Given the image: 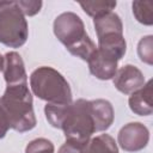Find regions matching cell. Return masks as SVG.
<instances>
[{"mask_svg": "<svg viewBox=\"0 0 153 153\" xmlns=\"http://www.w3.org/2000/svg\"><path fill=\"white\" fill-rule=\"evenodd\" d=\"M36 127L32 96L27 84L6 86L0 97V139L10 129L24 133Z\"/></svg>", "mask_w": 153, "mask_h": 153, "instance_id": "obj_1", "label": "cell"}, {"mask_svg": "<svg viewBox=\"0 0 153 153\" xmlns=\"http://www.w3.org/2000/svg\"><path fill=\"white\" fill-rule=\"evenodd\" d=\"M30 86L35 96L48 104H71L72 91L61 73L51 67H38L30 75Z\"/></svg>", "mask_w": 153, "mask_h": 153, "instance_id": "obj_2", "label": "cell"}, {"mask_svg": "<svg viewBox=\"0 0 153 153\" xmlns=\"http://www.w3.org/2000/svg\"><path fill=\"white\" fill-rule=\"evenodd\" d=\"M60 129L63 130L67 142L84 147L96 133L90 100L78 99L71 103Z\"/></svg>", "mask_w": 153, "mask_h": 153, "instance_id": "obj_3", "label": "cell"}, {"mask_svg": "<svg viewBox=\"0 0 153 153\" xmlns=\"http://www.w3.org/2000/svg\"><path fill=\"white\" fill-rule=\"evenodd\" d=\"M29 37L26 19L16 1H0V43L22 47Z\"/></svg>", "mask_w": 153, "mask_h": 153, "instance_id": "obj_4", "label": "cell"}, {"mask_svg": "<svg viewBox=\"0 0 153 153\" xmlns=\"http://www.w3.org/2000/svg\"><path fill=\"white\" fill-rule=\"evenodd\" d=\"M53 29L56 38L67 48V50L75 47L88 36L81 18L73 12H65L57 16L54 20Z\"/></svg>", "mask_w": 153, "mask_h": 153, "instance_id": "obj_5", "label": "cell"}, {"mask_svg": "<svg viewBox=\"0 0 153 153\" xmlns=\"http://www.w3.org/2000/svg\"><path fill=\"white\" fill-rule=\"evenodd\" d=\"M118 145L127 152H137L143 149L149 140V131L140 122H130L118 131Z\"/></svg>", "mask_w": 153, "mask_h": 153, "instance_id": "obj_6", "label": "cell"}, {"mask_svg": "<svg viewBox=\"0 0 153 153\" xmlns=\"http://www.w3.org/2000/svg\"><path fill=\"white\" fill-rule=\"evenodd\" d=\"M112 81L120 92L124 94H131L145 85V76L137 67L133 65H126L117 69Z\"/></svg>", "mask_w": 153, "mask_h": 153, "instance_id": "obj_7", "label": "cell"}, {"mask_svg": "<svg viewBox=\"0 0 153 153\" xmlns=\"http://www.w3.org/2000/svg\"><path fill=\"white\" fill-rule=\"evenodd\" d=\"M4 78L6 86L27 84V76L22 56L16 51L6 53L4 56Z\"/></svg>", "mask_w": 153, "mask_h": 153, "instance_id": "obj_8", "label": "cell"}, {"mask_svg": "<svg viewBox=\"0 0 153 153\" xmlns=\"http://www.w3.org/2000/svg\"><path fill=\"white\" fill-rule=\"evenodd\" d=\"M97 50L116 61H120L127 50V43L123 33L111 32L99 36Z\"/></svg>", "mask_w": 153, "mask_h": 153, "instance_id": "obj_9", "label": "cell"}, {"mask_svg": "<svg viewBox=\"0 0 153 153\" xmlns=\"http://www.w3.org/2000/svg\"><path fill=\"white\" fill-rule=\"evenodd\" d=\"M117 62L118 61L102 54L97 49L87 61L91 74L100 80H109L114 78L117 72Z\"/></svg>", "mask_w": 153, "mask_h": 153, "instance_id": "obj_10", "label": "cell"}, {"mask_svg": "<svg viewBox=\"0 0 153 153\" xmlns=\"http://www.w3.org/2000/svg\"><path fill=\"white\" fill-rule=\"evenodd\" d=\"M152 80L145 82V85L131 93L129 97V108L130 110L139 116H148L153 112V102H152Z\"/></svg>", "mask_w": 153, "mask_h": 153, "instance_id": "obj_11", "label": "cell"}, {"mask_svg": "<svg viewBox=\"0 0 153 153\" xmlns=\"http://www.w3.org/2000/svg\"><path fill=\"white\" fill-rule=\"evenodd\" d=\"M90 105L96 131L106 130L112 124L115 117L111 103L105 99H94L90 100Z\"/></svg>", "mask_w": 153, "mask_h": 153, "instance_id": "obj_12", "label": "cell"}, {"mask_svg": "<svg viewBox=\"0 0 153 153\" xmlns=\"http://www.w3.org/2000/svg\"><path fill=\"white\" fill-rule=\"evenodd\" d=\"M93 25L97 32V37L105 33H111V32L123 33V25H122L121 18L118 17V14L114 12H109L94 18Z\"/></svg>", "mask_w": 153, "mask_h": 153, "instance_id": "obj_13", "label": "cell"}, {"mask_svg": "<svg viewBox=\"0 0 153 153\" xmlns=\"http://www.w3.org/2000/svg\"><path fill=\"white\" fill-rule=\"evenodd\" d=\"M82 153H118L115 140L108 134H100L82 147Z\"/></svg>", "mask_w": 153, "mask_h": 153, "instance_id": "obj_14", "label": "cell"}, {"mask_svg": "<svg viewBox=\"0 0 153 153\" xmlns=\"http://www.w3.org/2000/svg\"><path fill=\"white\" fill-rule=\"evenodd\" d=\"M133 14L136 20L143 25L153 24V1H134Z\"/></svg>", "mask_w": 153, "mask_h": 153, "instance_id": "obj_15", "label": "cell"}, {"mask_svg": "<svg viewBox=\"0 0 153 153\" xmlns=\"http://www.w3.org/2000/svg\"><path fill=\"white\" fill-rule=\"evenodd\" d=\"M80 6L85 11V13L93 18H97L105 13L112 12V10L116 7V1H86L80 2Z\"/></svg>", "mask_w": 153, "mask_h": 153, "instance_id": "obj_16", "label": "cell"}, {"mask_svg": "<svg viewBox=\"0 0 153 153\" xmlns=\"http://www.w3.org/2000/svg\"><path fill=\"white\" fill-rule=\"evenodd\" d=\"M68 105L69 104H47L44 106L45 117L54 128H61Z\"/></svg>", "mask_w": 153, "mask_h": 153, "instance_id": "obj_17", "label": "cell"}, {"mask_svg": "<svg viewBox=\"0 0 153 153\" xmlns=\"http://www.w3.org/2000/svg\"><path fill=\"white\" fill-rule=\"evenodd\" d=\"M137 54L142 62L147 65L153 63V37L151 35L140 39L137 44Z\"/></svg>", "mask_w": 153, "mask_h": 153, "instance_id": "obj_18", "label": "cell"}, {"mask_svg": "<svg viewBox=\"0 0 153 153\" xmlns=\"http://www.w3.org/2000/svg\"><path fill=\"white\" fill-rule=\"evenodd\" d=\"M54 145L51 141L44 137H38L27 143L25 153H54Z\"/></svg>", "mask_w": 153, "mask_h": 153, "instance_id": "obj_19", "label": "cell"}, {"mask_svg": "<svg viewBox=\"0 0 153 153\" xmlns=\"http://www.w3.org/2000/svg\"><path fill=\"white\" fill-rule=\"evenodd\" d=\"M24 16H35L42 7V1H16Z\"/></svg>", "mask_w": 153, "mask_h": 153, "instance_id": "obj_20", "label": "cell"}, {"mask_svg": "<svg viewBox=\"0 0 153 153\" xmlns=\"http://www.w3.org/2000/svg\"><path fill=\"white\" fill-rule=\"evenodd\" d=\"M57 153H82V147L66 141V143L60 147Z\"/></svg>", "mask_w": 153, "mask_h": 153, "instance_id": "obj_21", "label": "cell"}, {"mask_svg": "<svg viewBox=\"0 0 153 153\" xmlns=\"http://www.w3.org/2000/svg\"><path fill=\"white\" fill-rule=\"evenodd\" d=\"M4 63H5V60H4V56L0 55V72L4 69Z\"/></svg>", "mask_w": 153, "mask_h": 153, "instance_id": "obj_22", "label": "cell"}]
</instances>
